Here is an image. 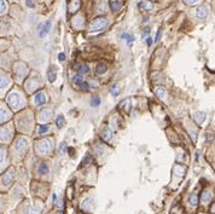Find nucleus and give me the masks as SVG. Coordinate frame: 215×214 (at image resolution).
Returning a JSON list of instances; mask_svg holds the SVG:
<instances>
[{"label":"nucleus","instance_id":"obj_43","mask_svg":"<svg viewBox=\"0 0 215 214\" xmlns=\"http://www.w3.org/2000/svg\"><path fill=\"white\" fill-rule=\"evenodd\" d=\"M146 43H148V45L150 46L151 44H152V39H151L150 36H149V38H146Z\"/></svg>","mask_w":215,"mask_h":214},{"label":"nucleus","instance_id":"obj_26","mask_svg":"<svg viewBox=\"0 0 215 214\" xmlns=\"http://www.w3.org/2000/svg\"><path fill=\"white\" fill-rule=\"evenodd\" d=\"M210 200H212V192L210 191H204V192H203V195H202V201L203 202H206V203H207V202H209Z\"/></svg>","mask_w":215,"mask_h":214},{"label":"nucleus","instance_id":"obj_27","mask_svg":"<svg viewBox=\"0 0 215 214\" xmlns=\"http://www.w3.org/2000/svg\"><path fill=\"white\" fill-rule=\"evenodd\" d=\"M110 93H111L114 97H117V96L120 95V90H119V87H117V85L111 86V88H110Z\"/></svg>","mask_w":215,"mask_h":214},{"label":"nucleus","instance_id":"obj_9","mask_svg":"<svg viewBox=\"0 0 215 214\" xmlns=\"http://www.w3.org/2000/svg\"><path fill=\"white\" fill-rule=\"evenodd\" d=\"M11 137V132L10 130H7L6 127H3V128H0V140L3 142H7Z\"/></svg>","mask_w":215,"mask_h":214},{"label":"nucleus","instance_id":"obj_32","mask_svg":"<svg viewBox=\"0 0 215 214\" xmlns=\"http://www.w3.org/2000/svg\"><path fill=\"white\" fill-rule=\"evenodd\" d=\"M80 86H81V90H82V91H85V92H88L90 91V85L87 84V82H81Z\"/></svg>","mask_w":215,"mask_h":214},{"label":"nucleus","instance_id":"obj_3","mask_svg":"<svg viewBox=\"0 0 215 214\" xmlns=\"http://www.w3.org/2000/svg\"><path fill=\"white\" fill-rule=\"evenodd\" d=\"M50 149H51V143L49 140H41L39 144H38V146H36V150H38V153L39 154H41V155H45V154H47L50 151Z\"/></svg>","mask_w":215,"mask_h":214},{"label":"nucleus","instance_id":"obj_18","mask_svg":"<svg viewBox=\"0 0 215 214\" xmlns=\"http://www.w3.org/2000/svg\"><path fill=\"white\" fill-rule=\"evenodd\" d=\"M105 72H106V65L104 64V63H99V64H97V67H96V73L97 74L102 75Z\"/></svg>","mask_w":215,"mask_h":214},{"label":"nucleus","instance_id":"obj_41","mask_svg":"<svg viewBox=\"0 0 215 214\" xmlns=\"http://www.w3.org/2000/svg\"><path fill=\"white\" fill-rule=\"evenodd\" d=\"M26 3H27V5H28L29 7H33L34 6V4L32 3V0H26Z\"/></svg>","mask_w":215,"mask_h":214},{"label":"nucleus","instance_id":"obj_8","mask_svg":"<svg viewBox=\"0 0 215 214\" xmlns=\"http://www.w3.org/2000/svg\"><path fill=\"white\" fill-rule=\"evenodd\" d=\"M27 140L24 139V138H20L18 140H17L16 143V150L18 153H22V151H24V150L27 149Z\"/></svg>","mask_w":215,"mask_h":214},{"label":"nucleus","instance_id":"obj_38","mask_svg":"<svg viewBox=\"0 0 215 214\" xmlns=\"http://www.w3.org/2000/svg\"><path fill=\"white\" fill-rule=\"evenodd\" d=\"M161 34H162V29H158L157 34H156V39H155V41H156V43L160 41V39H161Z\"/></svg>","mask_w":215,"mask_h":214},{"label":"nucleus","instance_id":"obj_36","mask_svg":"<svg viewBox=\"0 0 215 214\" xmlns=\"http://www.w3.org/2000/svg\"><path fill=\"white\" fill-rule=\"evenodd\" d=\"M67 151H68V145H67L65 143H63L62 145H61V153L62 154H65Z\"/></svg>","mask_w":215,"mask_h":214},{"label":"nucleus","instance_id":"obj_19","mask_svg":"<svg viewBox=\"0 0 215 214\" xmlns=\"http://www.w3.org/2000/svg\"><path fill=\"white\" fill-rule=\"evenodd\" d=\"M122 39H125L127 43H128V45H131L133 41H134V35H132V34H128V33H123L121 35Z\"/></svg>","mask_w":215,"mask_h":214},{"label":"nucleus","instance_id":"obj_31","mask_svg":"<svg viewBox=\"0 0 215 214\" xmlns=\"http://www.w3.org/2000/svg\"><path fill=\"white\" fill-rule=\"evenodd\" d=\"M5 159H6V151H5V149L0 148V163L4 162Z\"/></svg>","mask_w":215,"mask_h":214},{"label":"nucleus","instance_id":"obj_24","mask_svg":"<svg viewBox=\"0 0 215 214\" xmlns=\"http://www.w3.org/2000/svg\"><path fill=\"white\" fill-rule=\"evenodd\" d=\"M71 81L74 84H76V85H80L81 82H84V78H82V75H81V74H76V75H74V76H73Z\"/></svg>","mask_w":215,"mask_h":214},{"label":"nucleus","instance_id":"obj_34","mask_svg":"<svg viewBox=\"0 0 215 214\" xmlns=\"http://www.w3.org/2000/svg\"><path fill=\"white\" fill-rule=\"evenodd\" d=\"M5 10H6V3L4 0H0V14H3Z\"/></svg>","mask_w":215,"mask_h":214},{"label":"nucleus","instance_id":"obj_15","mask_svg":"<svg viewBox=\"0 0 215 214\" xmlns=\"http://www.w3.org/2000/svg\"><path fill=\"white\" fill-rule=\"evenodd\" d=\"M38 172H39V174H41V176L47 174L49 173V166L46 163H40V166L38 167Z\"/></svg>","mask_w":215,"mask_h":214},{"label":"nucleus","instance_id":"obj_1","mask_svg":"<svg viewBox=\"0 0 215 214\" xmlns=\"http://www.w3.org/2000/svg\"><path fill=\"white\" fill-rule=\"evenodd\" d=\"M7 103L12 109H18V108L22 107L23 101H22V97L20 96V93L12 92V93H10L9 97H7Z\"/></svg>","mask_w":215,"mask_h":214},{"label":"nucleus","instance_id":"obj_33","mask_svg":"<svg viewBox=\"0 0 215 214\" xmlns=\"http://www.w3.org/2000/svg\"><path fill=\"white\" fill-rule=\"evenodd\" d=\"M49 126H40V128H39V133L40 134H44V133L46 132H49Z\"/></svg>","mask_w":215,"mask_h":214},{"label":"nucleus","instance_id":"obj_28","mask_svg":"<svg viewBox=\"0 0 215 214\" xmlns=\"http://www.w3.org/2000/svg\"><path fill=\"white\" fill-rule=\"evenodd\" d=\"M56 78H57L56 72H53L52 69H50V70H49V80H50V82H53L56 80Z\"/></svg>","mask_w":215,"mask_h":214},{"label":"nucleus","instance_id":"obj_4","mask_svg":"<svg viewBox=\"0 0 215 214\" xmlns=\"http://www.w3.org/2000/svg\"><path fill=\"white\" fill-rule=\"evenodd\" d=\"M51 26H52L51 21H46L45 23H42V24H40V26H39V29H38L39 36L42 38V36L46 35V34H49L50 30H51Z\"/></svg>","mask_w":215,"mask_h":214},{"label":"nucleus","instance_id":"obj_7","mask_svg":"<svg viewBox=\"0 0 215 214\" xmlns=\"http://www.w3.org/2000/svg\"><path fill=\"white\" fill-rule=\"evenodd\" d=\"M138 6L142 11H152L154 10V4L149 1V0H143V1L139 3Z\"/></svg>","mask_w":215,"mask_h":214},{"label":"nucleus","instance_id":"obj_35","mask_svg":"<svg viewBox=\"0 0 215 214\" xmlns=\"http://www.w3.org/2000/svg\"><path fill=\"white\" fill-rule=\"evenodd\" d=\"M51 114V111L50 110H47V111H42L41 113V120H46V119H49V115Z\"/></svg>","mask_w":215,"mask_h":214},{"label":"nucleus","instance_id":"obj_21","mask_svg":"<svg viewBox=\"0 0 215 214\" xmlns=\"http://www.w3.org/2000/svg\"><path fill=\"white\" fill-rule=\"evenodd\" d=\"M195 120H196L197 124H202L203 121L206 120V114L204 113H197L195 115Z\"/></svg>","mask_w":215,"mask_h":214},{"label":"nucleus","instance_id":"obj_40","mask_svg":"<svg viewBox=\"0 0 215 214\" xmlns=\"http://www.w3.org/2000/svg\"><path fill=\"white\" fill-rule=\"evenodd\" d=\"M149 32H150V29H149V28H145V30H144V33L142 34V38H145V36H146V35H148V34H149Z\"/></svg>","mask_w":215,"mask_h":214},{"label":"nucleus","instance_id":"obj_17","mask_svg":"<svg viewBox=\"0 0 215 214\" xmlns=\"http://www.w3.org/2000/svg\"><path fill=\"white\" fill-rule=\"evenodd\" d=\"M10 84L9 78L4 76V75H0V88H5L7 87V85Z\"/></svg>","mask_w":215,"mask_h":214},{"label":"nucleus","instance_id":"obj_16","mask_svg":"<svg viewBox=\"0 0 215 214\" xmlns=\"http://www.w3.org/2000/svg\"><path fill=\"white\" fill-rule=\"evenodd\" d=\"M68 7H69V11H76L80 7V1L79 0H73V1L69 3Z\"/></svg>","mask_w":215,"mask_h":214},{"label":"nucleus","instance_id":"obj_37","mask_svg":"<svg viewBox=\"0 0 215 214\" xmlns=\"http://www.w3.org/2000/svg\"><path fill=\"white\" fill-rule=\"evenodd\" d=\"M198 1H199V0H185V4H186V5H195Z\"/></svg>","mask_w":215,"mask_h":214},{"label":"nucleus","instance_id":"obj_42","mask_svg":"<svg viewBox=\"0 0 215 214\" xmlns=\"http://www.w3.org/2000/svg\"><path fill=\"white\" fill-rule=\"evenodd\" d=\"M52 202H53V203H56V202H57V195L56 194L52 195Z\"/></svg>","mask_w":215,"mask_h":214},{"label":"nucleus","instance_id":"obj_22","mask_svg":"<svg viewBox=\"0 0 215 214\" xmlns=\"http://www.w3.org/2000/svg\"><path fill=\"white\" fill-rule=\"evenodd\" d=\"M110 6H111V10H113V11H119V10L121 9V6H122V3L119 1V0H114V1L110 4Z\"/></svg>","mask_w":215,"mask_h":214},{"label":"nucleus","instance_id":"obj_29","mask_svg":"<svg viewBox=\"0 0 215 214\" xmlns=\"http://www.w3.org/2000/svg\"><path fill=\"white\" fill-rule=\"evenodd\" d=\"M99 104H100V98H99V97L92 98V101H91V105H92V107H98Z\"/></svg>","mask_w":215,"mask_h":214},{"label":"nucleus","instance_id":"obj_23","mask_svg":"<svg viewBox=\"0 0 215 214\" xmlns=\"http://www.w3.org/2000/svg\"><path fill=\"white\" fill-rule=\"evenodd\" d=\"M64 122H65V120L62 115H58V116L56 117V125H57L58 128H62V127L64 126Z\"/></svg>","mask_w":215,"mask_h":214},{"label":"nucleus","instance_id":"obj_44","mask_svg":"<svg viewBox=\"0 0 215 214\" xmlns=\"http://www.w3.org/2000/svg\"><path fill=\"white\" fill-rule=\"evenodd\" d=\"M58 214H63V212H58Z\"/></svg>","mask_w":215,"mask_h":214},{"label":"nucleus","instance_id":"obj_13","mask_svg":"<svg viewBox=\"0 0 215 214\" xmlns=\"http://www.w3.org/2000/svg\"><path fill=\"white\" fill-rule=\"evenodd\" d=\"M111 137H113V132L110 128H108V127H104V130L102 131V138L104 140H110L111 139Z\"/></svg>","mask_w":215,"mask_h":214},{"label":"nucleus","instance_id":"obj_12","mask_svg":"<svg viewBox=\"0 0 215 214\" xmlns=\"http://www.w3.org/2000/svg\"><path fill=\"white\" fill-rule=\"evenodd\" d=\"M196 15H197L198 18L204 20L206 17L208 16V9L206 6H199L198 9H197V11H196Z\"/></svg>","mask_w":215,"mask_h":214},{"label":"nucleus","instance_id":"obj_30","mask_svg":"<svg viewBox=\"0 0 215 214\" xmlns=\"http://www.w3.org/2000/svg\"><path fill=\"white\" fill-rule=\"evenodd\" d=\"M156 95H157L160 98H164V97H166V91H164V88L158 87L157 91H156Z\"/></svg>","mask_w":215,"mask_h":214},{"label":"nucleus","instance_id":"obj_11","mask_svg":"<svg viewBox=\"0 0 215 214\" xmlns=\"http://www.w3.org/2000/svg\"><path fill=\"white\" fill-rule=\"evenodd\" d=\"M9 117H10V113L7 111V109L4 107H0V124L9 120Z\"/></svg>","mask_w":215,"mask_h":214},{"label":"nucleus","instance_id":"obj_10","mask_svg":"<svg viewBox=\"0 0 215 214\" xmlns=\"http://www.w3.org/2000/svg\"><path fill=\"white\" fill-rule=\"evenodd\" d=\"M46 101H47V98H46V95L44 92H39V93H36L35 97H34V102H35V104H38V105H41Z\"/></svg>","mask_w":215,"mask_h":214},{"label":"nucleus","instance_id":"obj_25","mask_svg":"<svg viewBox=\"0 0 215 214\" xmlns=\"http://www.w3.org/2000/svg\"><path fill=\"white\" fill-rule=\"evenodd\" d=\"M120 108L122 109V110H125L126 111H129V108H131V101L129 99H126L125 102H122L121 104H120Z\"/></svg>","mask_w":215,"mask_h":214},{"label":"nucleus","instance_id":"obj_6","mask_svg":"<svg viewBox=\"0 0 215 214\" xmlns=\"http://www.w3.org/2000/svg\"><path fill=\"white\" fill-rule=\"evenodd\" d=\"M94 203H93V200L90 198V197H87L86 200L82 201V205H81V208H82V211L85 212H91L92 209L94 208Z\"/></svg>","mask_w":215,"mask_h":214},{"label":"nucleus","instance_id":"obj_14","mask_svg":"<svg viewBox=\"0 0 215 214\" xmlns=\"http://www.w3.org/2000/svg\"><path fill=\"white\" fill-rule=\"evenodd\" d=\"M76 70L82 75V74H88L90 73V68L87 64H76Z\"/></svg>","mask_w":215,"mask_h":214},{"label":"nucleus","instance_id":"obj_20","mask_svg":"<svg viewBox=\"0 0 215 214\" xmlns=\"http://www.w3.org/2000/svg\"><path fill=\"white\" fill-rule=\"evenodd\" d=\"M190 205L192 206L193 208H196L197 205H198V196H197L196 194H192L190 196Z\"/></svg>","mask_w":215,"mask_h":214},{"label":"nucleus","instance_id":"obj_5","mask_svg":"<svg viewBox=\"0 0 215 214\" xmlns=\"http://www.w3.org/2000/svg\"><path fill=\"white\" fill-rule=\"evenodd\" d=\"M13 178H15V172L13 169H10L6 174H4L3 178H1V183L5 185V186H9V185L12 183L13 180Z\"/></svg>","mask_w":215,"mask_h":214},{"label":"nucleus","instance_id":"obj_2","mask_svg":"<svg viewBox=\"0 0 215 214\" xmlns=\"http://www.w3.org/2000/svg\"><path fill=\"white\" fill-rule=\"evenodd\" d=\"M106 26H108V20L104 18V17H99V18L94 20L90 24V30L91 32H98V30L104 29Z\"/></svg>","mask_w":215,"mask_h":214},{"label":"nucleus","instance_id":"obj_39","mask_svg":"<svg viewBox=\"0 0 215 214\" xmlns=\"http://www.w3.org/2000/svg\"><path fill=\"white\" fill-rule=\"evenodd\" d=\"M58 59H59L61 62H63L65 59V55L64 53H59V55H58Z\"/></svg>","mask_w":215,"mask_h":214}]
</instances>
